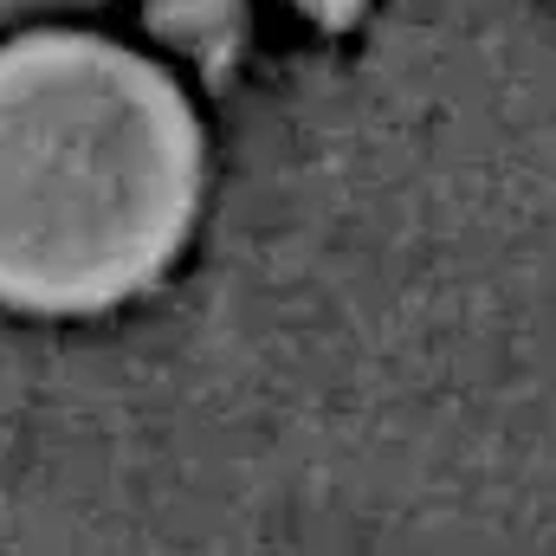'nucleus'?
<instances>
[{"mask_svg":"<svg viewBox=\"0 0 556 556\" xmlns=\"http://www.w3.org/2000/svg\"><path fill=\"white\" fill-rule=\"evenodd\" d=\"M201 201L175 78L98 33L0 46V304L111 311L168 273Z\"/></svg>","mask_w":556,"mask_h":556,"instance_id":"obj_1","label":"nucleus"}]
</instances>
